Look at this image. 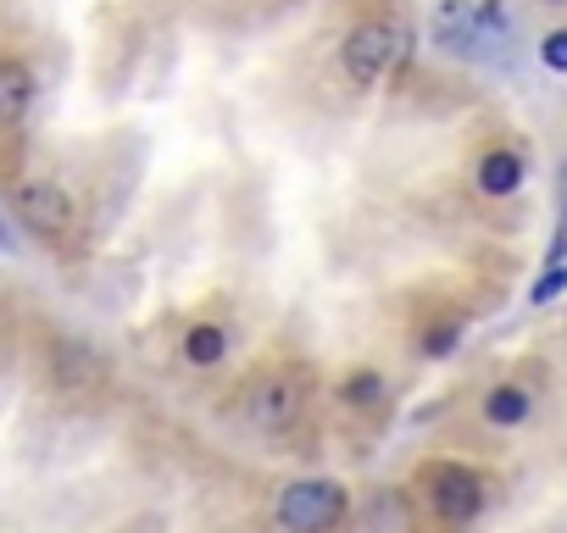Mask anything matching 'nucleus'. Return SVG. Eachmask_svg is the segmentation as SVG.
I'll return each instance as SVG.
<instances>
[{"label":"nucleus","instance_id":"obj_1","mask_svg":"<svg viewBox=\"0 0 567 533\" xmlns=\"http://www.w3.org/2000/svg\"><path fill=\"white\" fill-rule=\"evenodd\" d=\"M272 522L284 533H334L346 522V489L334 478H296L278 489Z\"/></svg>","mask_w":567,"mask_h":533},{"label":"nucleus","instance_id":"obj_2","mask_svg":"<svg viewBox=\"0 0 567 533\" xmlns=\"http://www.w3.org/2000/svg\"><path fill=\"white\" fill-rule=\"evenodd\" d=\"M406 29L401 23H362V29H351L346 34V45H340V67H346V79L357 84V90H373V84H384L401 62H406Z\"/></svg>","mask_w":567,"mask_h":533},{"label":"nucleus","instance_id":"obj_3","mask_svg":"<svg viewBox=\"0 0 567 533\" xmlns=\"http://www.w3.org/2000/svg\"><path fill=\"white\" fill-rule=\"evenodd\" d=\"M434 34L456 56H473L478 45H489V34H506V18H501L495 0H484V7L478 0H445L440 18H434Z\"/></svg>","mask_w":567,"mask_h":533},{"label":"nucleus","instance_id":"obj_4","mask_svg":"<svg viewBox=\"0 0 567 533\" xmlns=\"http://www.w3.org/2000/svg\"><path fill=\"white\" fill-rule=\"evenodd\" d=\"M429 500L445 522H473L484 511V478L473 467L440 461V467H429Z\"/></svg>","mask_w":567,"mask_h":533},{"label":"nucleus","instance_id":"obj_5","mask_svg":"<svg viewBox=\"0 0 567 533\" xmlns=\"http://www.w3.org/2000/svg\"><path fill=\"white\" fill-rule=\"evenodd\" d=\"M18 217H23L34 233L62 239V233L73 228V200H68L62 184H51V178H29V184H18Z\"/></svg>","mask_w":567,"mask_h":533},{"label":"nucleus","instance_id":"obj_6","mask_svg":"<svg viewBox=\"0 0 567 533\" xmlns=\"http://www.w3.org/2000/svg\"><path fill=\"white\" fill-rule=\"evenodd\" d=\"M245 417L261 433H290L301 422V389L290 378H261L250 389V400H245Z\"/></svg>","mask_w":567,"mask_h":533},{"label":"nucleus","instance_id":"obj_7","mask_svg":"<svg viewBox=\"0 0 567 533\" xmlns=\"http://www.w3.org/2000/svg\"><path fill=\"white\" fill-rule=\"evenodd\" d=\"M34 101V73L23 62H0V123H23Z\"/></svg>","mask_w":567,"mask_h":533},{"label":"nucleus","instance_id":"obj_8","mask_svg":"<svg viewBox=\"0 0 567 533\" xmlns=\"http://www.w3.org/2000/svg\"><path fill=\"white\" fill-rule=\"evenodd\" d=\"M523 184V161L512 156V150H489L484 161H478V189L484 195H512Z\"/></svg>","mask_w":567,"mask_h":533},{"label":"nucleus","instance_id":"obj_9","mask_svg":"<svg viewBox=\"0 0 567 533\" xmlns=\"http://www.w3.org/2000/svg\"><path fill=\"white\" fill-rule=\"evenodd\" d=\"M528 411H534V400H528L523 389H512V384L484 400V417H489L495 428H517V422H528Z\"/></svg>","mask_w":567,"mask_h":533},{"label":"nucleus","instance_id":"obj_10","mask_svg":"<svg viewBox=\"0 0 567 533\" xmlns=\"http://www.w3.org/2000/svg\"><path fill=\"white\" fill-rule=\"evenodd\" d=\"M184 356H189L195 367H212V362L223 356V334H217L212 323H200V328H189V339H184Z\"/></svg>","mask_w":567,"mask_h":533},{"label":"nucleus","instance_id":"obj_11","mask_svg":"<svg viewBox=\"0 0 567 533\" xmlns=\"http://www.w3.org/2000/svg\"><path fill=\"white\" fill-rule=\"evenodd\" d=\"M340 395H346L351 406H379V400H384V378H379V373H351V378L340 384Z\"/></svg>","mask_w":567,"mask_h":533},{"label":"nucleus","instance_id":"obj_12","mask_svg":"<svg viewBox=\"0 0 567 533\" xmlns=\"http://www.w3.org/2000/svg\"><path fill=\"white\" fill-rule=\"evenodd\" d=\"M561 290H567V266H545V279L528 290V301H534V306H550Z\"/></svg>","mask_w":567,"mask_h":533},{"label":"nucleus","instance_id":"obj_13","mask_svg":"<svg viewBox=\"0 0 567 533\" xmlns=\"http://www.w3.org/2000/svg\"><path fill=\"white\" fill-rule=\"evenodd\" d=\"M539 62H545L550 73H567V29L545 34V45H539Z\"/></svg>","mask_w":567,"mask_h":533},{"label":"nucleus","instance_id":"obj_14","mask_svg":"<svg viewBox=\"0 0 567 533\" xmlns=\"http://www.w3.org/2000/svg\"><path fill=\"white\" fill-rule=\"evenodd\" d=\"M451 345H456V328H434V334H429V345H423V351H429V356H445V351H451Z\"/></svg>","mask_w":567,"mask_h":533},{"label":"nucleus","instance_id":"obj_15","mask_svg":"<svg viewBox=\"0 0 567 533\" xmlns=\"http://www.w3.org/2000/svg\"><path fill=\"white\" fill-rule=\"evenodd\" d=\"M556 189H561V217H567V161H561V184Z\"/></svg>","mask_w":567,"mask_h":533},{"label":"nucleus","instance_id":"obj_16","mask_svg":"<svg viewBox=\"0 0 567 533\" xmlns=\"http://www.w3.org/2000/svg\"><path fill=\"white\" fill-rule=\"evenodd\" d=\"M539 7H567V0H539Z\"/></svg>","mask_w":567,"mask_h":533},{"label":"nucleus","instance_id":"obj_17","mask_svg":"<svg viewBox=\"0 0 567 533\" xmlns=\"http://www.w3.org/2000/svg\"><path fill=\"white\" fill-rule=\"evenodd\" d=\"M0 250H7V233H0Z\"/></svg>","mask_w":567,"mask_h":533}]
</instances>
